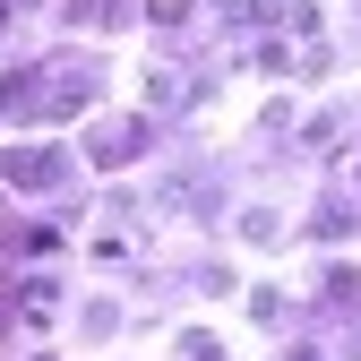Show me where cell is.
Wrapping results in <instances>:
<instances>
[{"mask_svg": "<svg viewBox=\"0 0 361 361\" xmlns=\"http://www.w3.org/2000/svg\"><path fill=\"white\" fill-rule=\"evenodd\" d=\"M0 18H9V0H0Z\"/></svg>", "mask_w": 361, "mask_h": 361, "instance_id": "obj_9", "label": "cell"}, {"mask_svg": "<svg viewBox=\"0 0 361 361\" xmlns=\"http://www.w3.org/2000/svg\"><path fill=\"white\" fill-rule=\"evenodd\" d=\"M52 301H61V276H52V267H43V276H18V284H9V310H18L26 327H43V310H52Z\"/></svg>", "mask_w": 361, "mask_h": 361, "instance_id": "obj_4", "label": "cell"}, {"mask_svg": "<svg viewBox=\"0 0 361 361\" xmlns=\"http://www.w3.org/2000/svg\"><path fill=\"white\" fill-rule=\"evenodd\" d=\"M0 172H9L18 190H52L69 164H61V147H0Z\"/></svg>", "mask_w": 361, "mask_h": 361, "instance_id": "obj_2", "label": "cell"}, {"mask_svg": "<svg viewBox=\"0 0 361 361\" xmlns=\"http://www.w3.org/2000/svg\"><path fill=\"white\" fill-rule=\"evenodd\" d=\"M310 233H319V241H336V233H353V215H344V207H319V215H310Z\"/></svg>", "mask_w": 361, "mask_h": 361, "instance_id": "obj_7", "label": "cell"}, {"mask_svg": "<svg viewBox=\"0 0 361 361\" xmlns=\"http://www.w3.org/2000/svg\"><path fill=\"white\" fill-rule=\"evenodd\" d=\"M9 250H18V258H52L61 233H52V224H35V233H9Z\"/></svg>", "mask_w": 361, "mask_h": 361, "instance_id": "obj_6", "label": "cell"}, {"mask_svg": "<svg viewBox=\"0 0 361 361\" xmlns=\"http://www.w3.org/2000/svg\"><path fill=\"white\" fill-rule=\"evenodd\" d=\"M26 104H43V69H9L0 78V112H26Z\"/></svg>", "mask_w": 361, "mask_h": 361, "instance_id": "obj_5", "label": "cell"}, {"mask_svg": "<svg viewBox=\"0 0 361 361\" xmlns=\"http://www.w3.org/2000/svg\"><path fill=\"white\" fill-rule=\"evenodd\" d=\"M86 104H95V78H86V69H69V78H43V121H69V112H86Z\"/></svg>", "mask_w": 361, "mask_h": 361, "instance_id": "obj_3", "label": "cell"}, {"mask_svg": "<svg viewBox=\"0 0 361 361\" xmlns=\"http://www.w3.org/2000/svg\"><path fill=\"white\" fill-rule=\"evenodd\" d=\"M327 301H361V276H353V267H336V276H327Z\"/></svg>", "mask_w": 361, "mask_h": 361, "instance_id": "obj_8", "label": "cell"}, {"mask_svg": "<svg viewBox=\"0 0 361 361\" xmlns=\"http://www.w3.org/2000/svg\"><path fill=\"white\" fill-rule=\"evenodd\" d=\"M147 138H155L147 121H104L95 138H86V155H95V164L112 172V164H138V155H147Z\"/></svg>", "mask_w": 361, "mask_h": 361, "instance_id": "obj_1", "label": "cell"}]
</instances>
